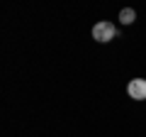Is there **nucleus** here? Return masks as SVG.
Listing matches in <instances>:
<instances>
[{
  "instance_id": "nucleus-1",
  "label": "nucleus",
  "mask_w": 146,
  "mask_h": 137,
  "mask_svg": "<svg viewBox=\"0 0 146 137\" xmlns=\"http://www.w3.org/2000/svg\"><path fill=\"white\" fill-rule=\"evenodd\" d=\"M115 37H117V27L112 25V22L102 20V22H98V25H93V39L95 42L107 44V42H112Z\"/></svg>"
},
{
  "instance_id": "nucleus-2",
  "label": "nucleus",
  "mask_w": 146,
  "mask_h": 137,
  "mask_svg": "<svg viewBox=\"0 0 146 137\" xmlns=\"http://www.w3.org/2000/svg\"><path fill=\"white\" fill-rule=\"evenodd\" d=\"M127 95L131 100H146V79H131L127 83Z\"/></svg>"
},
{
  "instance_id": "nucleus-3",
  "label": "nucleus",
  "mask_w": 146,
  "mask_h": 137,
  "mask_svg": "<svg viewBox=\"0 0 146 137\" xmlns=\"http://www.w3.org/2000/svg\"><path fill=\"white\" fill-rule=\"evenodd\" d=\"M134 20H136V10L134 7H124V10L119 12V22L122 25H131Z\"/></svg>"
}]
</instances>
